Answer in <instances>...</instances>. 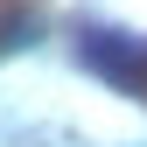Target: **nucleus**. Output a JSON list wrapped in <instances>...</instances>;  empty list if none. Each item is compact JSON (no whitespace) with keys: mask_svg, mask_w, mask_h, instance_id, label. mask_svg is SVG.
Masks as SVG:
<instances>
[{"mask_svg":"<svg viewBox=\"0 0 147 147\" xmlns=\"http://www.w3.org/2000/svg\"><path fill=\"white\" fill-rule=\"evenodd\" d=\"M77 63L91 77H105L126 98H147V35L126 28H77Z\"/></svg>","mask_w":147,"mask_h":147,"instance_id":"obj_1","label":"nucleus"},{"mask_svg":"<svg viewBox=\"0 0 147 147\" xmlns=\"http://www.w3.org/2000/svg\"><path fill=\"white\" fill-rule=\"evenodd\" d=\"M35 35H42V21H35L28 7H7V14H0V56H14V49H28Z\"/></svg>","mask_w":147,"mask_h":147,"instance_id":"obj_2","label":"nucleus"}]
</instances>
